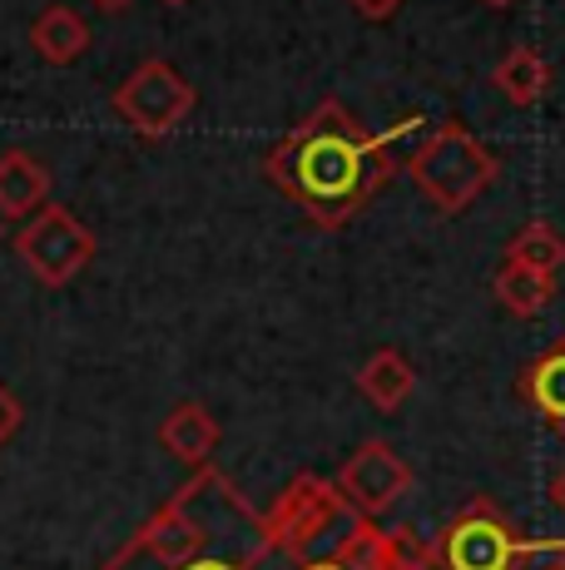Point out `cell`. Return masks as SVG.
I'll return each instance as SVG.
<instances>
[{
    "instance_id": "1",
    "label": "cell",
    "mask_w": 565,
    "mask_h": 570,
    "mask_svg": "<svg viewBox=\"0 0 565 570\" xmlns=\"http://www.w3.org/2000/svg\"><path fill=\"white\" fill-rule=\"evenodd\" d=\"M100 570H298V546L282 541L209 462L194 466V476Z\"/></svg>"
},
{
    "instance_id": "2",
    "label": "cell",
    "mask_w": 565,
    "mask_h": 570,
    "mask_svg": "<svg viewBox=\"0 0 565 570\" xmlns=\"http://www.w3.org/2000/svg\"><path fill=\"white\" fill-rule=\"evenodd\" d=\"M417 125H422V115H412L407 125L373 135L338 100H323L303 125H293L268 149V179L313 224L343 228V218H353L363 204H373V194L397 174L393 139H402Z\"/></svg>"
},
{
    "instance_id": "3",
    "label": "cell",
    "mask_w": 565,
    "mask_h": 570,
    "mask_svg": "<svg viewBox=\"0 0 565 570\" xmlns=\"http://www.w3.org/2000/svg\"><path fill=\"white\" fill-rule=\"evenodd\" d=\"M264 521L298 546V570H437L432 546H422L412 531L367 521L333 481L313 471L282 487Z\"/></svg>"
},
{
    "instance_id": "4",
    "label": "cell",
    "mask_w": 565,
    "mask_h": 570,
    "mask_svg": "<svg viewBox=\"0 0 565 570\" xmlns=\"http://www.w3.org/2000/svg\"><path fill=\"white\" fill-rule=\"evenodd\" d=\"M502 174V159L462 125H442L427 135L407 159V179L427 194L442 214H462L472 199H482Z\"/></svg>"
},
{
    "instance_id": "5",
    "label": "cell",
    "mask_w": 565,
    "mask_h": 570,
    "mask_svg": "<svg viewBox=\"0 0 565 570\" xmlns=\"http://www.w3.org/2000/svg\"><path fill=\"white\" fill-rule=\"evenodd\" d=\"M561 541H526L496 501L476 497L447 521V531L432 546V566L437 570H521L526 556L556 551Z\"/></svg>"
},
{
    "instance_id": "6",
    "label": "cell",
    "mask_w": 565,
    "mask_h": 570,
    "mask_svg": "<svg viewBox=\"0 0 565 570\" xmlns=\"http://www.w3.org/2000/svg\"><path fill=\"white\" fill-rule=\"evenodd\" d=\"M16 254L36 273L46 288H65L75 283L95 258V234L60 204H46L40 214H30V224L20 228Z\"/></svg>"
},
{
    "instance_id": "7",
    "label": "cell",
    "mask_w": 565,
    "mask_h": 570,
    "mask_svg": "<svg viewBox=\"0 0 565 570\" xmlns=\"http://www.w3.org/2000/svg\"><path fill=\"white\" fill-rule=\"evenodd\" d=\"M115 115L125 119L135 135L159 139L169 129H179L194 115V85L184 80L174 65L145 60L125 85L115 90Z\"/></svg>"
},
{
    "instance_id": "8",
    "label": "cell",
    "mask_w": 565,
    "mask_h": 570,
    "mask_svg": "<svg viewBox=\"0 0 565 570\" xmlns=\"http://www.w3.org/2000/svg\"><path fill=\"white\" fill-rule=\"evenodd\" d=\"M333 487H338L367 521H377V517H387L402 497H407L412 466L402 462L387 442H363L343 462V471H338V481H333Z\"/></svg>"
},
{
    "instance_id": "9",
    "label": "cell",
    "mask_w": 565,
    "mask_h": 570,
    "mask_svg": "<svg viewBox=\"0 0 565 570\" xmlns=\"http://www.w3.org/2000/svg\"><path fill=\"white\" fill-rule=\"evenodd\" d=\"M219 422L204 402H179L165 422H159V446L184 466H209L219 452Z\"/></svg>"
},
{
    "instance_id": "10",
    "label": "cell",
    "mask_w": 565,
    "mask_h": 570,
    "mask_svg": "<svg viewBox=\"0 0 565 570\" xmlns=\"http://www.w3.org/2000/svg\"><path fill=\"white\" fill-rule=\"evenodd\" d=\"M30 46L46 65H70L90 50V26H85L80 10L70 6H46L30 26Z\"/></svg>"
},
{
    "instance_id": "11",
    "label": "cell",
    "mask_w": 565,
    "mask_h": 570,
    "mask_svg": "<svg viewBox=\"0 0 565 570\" xmlns=\"http://www.w3.org/2000/svg\"><path fill=\"white\" fill-rule=\"evenodd\" d=\"M521 397L546 416L551 432L565 436V337L556 347H546L536 363L521 372Z\"/></svg>"
},
{
    "instance_id": "12",
    "label": "cell",
    "mask_w": 565,
    "mask_h": 570,
    "mask_svg": "<svg viewBox=\"0 0 565 570\" xmlns=\"http://www.w3.org/2000/svg\"><path fill=\"white\" fill-rule=\"evenodd\" d=\"M50 194V174L26 149L0 155V218H30Z\"/></svg>"
},
{
    "instance_id": "13",
    "label": "cell",
    "mask_w": 565,
    "mask_h": 570,
    "mask_svg": "<svg viewBox=\"0 0 565 570\" xmlns=\"http://www.w3.org/2000/svg\"><path fill=\"white\" fill-rule=\"evenodd\" d=\"M412 387H417V372H412V363L397 347H383V353H373L357 367V392H363L377 412H397L402 402L412 397Z\"/></svg>"
},
{
    "instance_id": "14",
    "label": "cell",
    "mask_w": 565,
    "mask_h": 570,
    "mask_svg": "<svg viewBox=\"0 0 565 570\" xmlns=\"http://www.w3.org/2000/svg\"><path fill=\"white\" fill-rule=\"evenodd\" d=\"M551 293H556V278H546V273L526 268V263H502V273H496V303H502L506 313L516 317H541L551 303Z\"/></svg>"
},
{
    "instance_id": "15",
    "label": "cell",
    "mask_w": 565,
    "mask_h": 570,
    "mask_svg": "<svg viewBox=\"0 0 565 570\" xmlns=\"http://www.w3.org/2000/svg\"><path fill=\"white\" fill-rule=\"evenodd\" d=\"M546 85H551L546 60H541L536 50H526V46H516L502 65H496V90H502L511 105H521V109L536 105L541 95H546Z\"/></svg>"
},
{
    "instance_id": "16",
    "label": "cell",
    "mask_w": 565,
    "mask_h": 570,
    "mask_svg": "<svg viewBox=\"0 0 565 570\" xmlns=\"http://www.w3.org/2000/svg\"><path fill=\"white\" fill-rule=\"evenodd\" d=\"M506 258L511 263H526V268L546 273V278H556V273L565 268V238L551 224H526L516 238H511Z\"/></svg>"
},
{
    "instance_id": "17",
    "label": "cell",
    "mask_w": 565,
    "mask_h": 570,
    "mask_svg": "<svg viewBox=\"0 0 565 570\" xmlns=\"http://www.w3.org/2000/svg\"><path fill=\"white\" fill-rule=\"evenodd\" d=\"M16 432H20V402H16V392L0 382V446H6Z\"/></svg>"
},
{
    "instance_id": "18",
    "label": "cell",
    "mask_w": 565,
    "mask_h": 570,
    "mask_svg": "<svg viewBox=\"0 0 565 570\" xmlns=\"http://www.w3.org/2000/svg\"><path fill=\"white\" fill-rule=\"evenodd\" d=\"M397 6H402V0H353V10H363L367 20H387Z\"/></svg>"
},
{
    "instance_id": "19",
    "label": "cell",
    "mask_w": 565,
    "mask_h": 570,
    "mask_svg": "<svg viewBox=\"0 0 565 570\" xmlns=\"http://www.w3.org/2000/svg\"><path fill=\"white\" fill-rule=\"evenodd\" d=\"M551 501H556V507L565 511V466L556 471V481H551Z\"/></svg>"
},
{
    "instance_id": "20",
    "label": "cell",
    "mask_w": 565,
    "mask_h": 570,
    "mask_svg": "<svg viewBox=\"0 0 565 570\" xmlns=\"http://www.w3.org/2000/svg\"><path fill=\"white\" fill-rule=\"evenodd\" d=\"M546 570H565V541L551 551V561H546Z\"/></svg>"
},
{
    "instance_id": "21",
    "label": "cell",
    "mask_w": 565,
    "mask_h": 570,
    "mask_svg": "<svg viewBox=\"0 0 565 570\" xmlns=\"http://www.w3.org/2000/svg\"><path fill=\"white\" fill-rule=\"evenodd\" d=\"M95 6H100V10H125L129 0H95Z\"/></svg>"
},
{
    "instance_id": "22",
    "label": "cell",
    "mask_w": 565,
    "mask_h": 570,
    "mask_svg": "<svg viewBox=\"0 0 565 570\" xmlns=\"http://www.w3.org/2000/svg\"><path fill=\"white\" fill-rule=\"evenodd\" d=\"M482 6H492V10H506V6H516V0H482Z\"/></svg>"
},
{
    "instance_id": "23",
    "label": "cell",
    "mask_w": 565,
    "mask_h": 570,
    "mask_svg": "<svg viewBox=\"0 0 565 570\" xmlns=\"http://www.w3.org/2000/svg\"><path fill=\"white\" fill-rule=\"evenodd\" d=\"M165 6H189V0H165Z\"/></svg>"
}]
</instances>
